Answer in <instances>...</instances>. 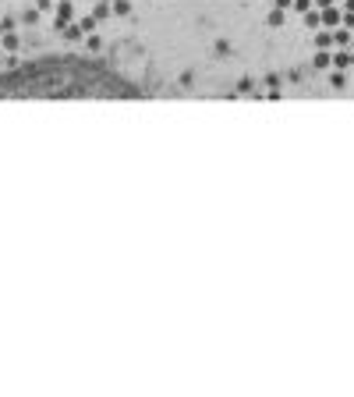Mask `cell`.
<instances>
[{
  "label": "cell",
  "mask_w": 354,
  "mask_h": 397,
  "mask_svg": "<svg viewBox=\"0 0 354 397\" xmlns=\"http://www.w3.org/2000/svg\"><path fill=\"white\" fill-rule=\"evenodd\" d=\"M330 85H333V89H344V85H347L344 71H333V75H330Z\"/></svg>",
  "instance_id": "8"
},
{
  "label": "cell",
  "mask_w": 354,
  "mask_h": 397,
  "mask_svg": "<svg viewBox=\"0 0 354 397\" xmlns=\"http://www.w3.org/2000/svg\"><path fill=\"white\" fill-rule=\"evenodd\" d=\"M283 14H287L283 7H273V11H269V25H273V29H277V25H283Z\"/></svg>",
  "instance_id": "7"
},
{
  "label": "cell",
  "mask_w": 354,
  "mask_h": 397,
  "mask_svg": "<svg viewBox=\"0 0 354 397\" xmlns=\"http://www.w3.org/2000/svg\"><path fill=\"white\" fill-rule=\"evenodd\" d=\"M340 18H344V11H340V4H333V7H326V11H322V29H337V25H340Z\"/></svg>",
  "instance_id": "2"
},
{
  "label": "cell",
  "mask_w": 354,
  "mask_h": 397,
  "mask_svg": "<svg viewBox=\"0 0 354 397\" xmlns=\"http://www.w3.org/2000/svg\"><path fill=\"white\" fill-rule=\"evenodd\" d=\"M305 25L319 32V29H322V11H319V7H308V11H305Z\"/></svg>",
  "instance_id": "5"
},
{
  "label": "cell",
  "mask_w": 354,
  "mask_h": 397,
  "mask_svg": "<svg viewBox=\"0 0 354 397\" xmlns=\"http://www.w3.org/2000/svg\"><path fill=\"white\" fill-rule=\"evenodd\" d=\"M273 7H283V11H290V7H294V0H277Z\"/></svg>",
  "instance_id": "10"
},
{
  "label": "cell",
  "mask_w": 354,
  "mask_h": 397,
  "mask_svg": "<svg viewBox=\"0 0 354 397\" xmlns=\"http://www.w3.org/2000/svg\"><path fill=\"white\" fill-rule=\"evenodd\" d=\"M351 50H354V43H351Z\"/></svg>",
  "instance_id": "11"
},
{
  "label": "cell",
  "mask_w": 354,
  "mask_h": 397,
  "mask_svg": "<svg viewBox=\"0 0 354 397\" xmlns=\"http://www.w3.org/2000/svg\"><path fill=\"white\" fill-rule=\"evenodd\" d=\"M312 68H319V71H330V68H333V50H319V46H315Z\"/></svg>",
  "instance_id": "3"
},
{
  "label": "cell",
  "mask_w": 354,
  "mask_h": 397,
  "mask_svg": "<svg viewBox=\"0 0 354 397\" xmlns=\"http://www.w3.org/2000/svg\"><path fill=\"white\" fill-rule=\"evenodd\" d=\"M114 14L128 18V14H131V0H114Z\"/></svg>",
  "instance_id": "6"
},
{
  "label": "cell",
  "mask_w": 354,
  "mask_h": 397,
  "mask_svg": "<svg viewBox=\"0 0 354 397\" xmlns=\"http://www.w3.org/2000/svg\"><path fill=\"white\" fill-rule=\"evenodd\" d=\"M110 4H114V0H110Z\"/></svg>",
  "instance_id": "12"
},
{
  "label": "cell",
  "mask_w": 354,
  "mask_h": 397,
  "mask_svg": "<svg viewBox=\"0 0 354 397\" xmlns=\"http://www.w3.org/2000/svg\"><path fill=\"white\" fill-rule=\"evenodd\" d=\"M252 85H255L252 78H241V82H237V92H252Z\"/></svg>",
  "instance_id": "9"
},
{
  "label": "cell",
  "mask_w": 354,
  "mask_h": 397,
  "mask_svg": "<svg viewBox=\"0 0 354 397\" xmlns=\"http://www.w3.org/2000/svg\"><path fill=\"white\" fill-rule=\"evenodd\" d=\"M312 43H315L319 50H333V46H337V39H333V29H319Z\"/></svg>",
  "instance_id": "4"
},
{
  "label": "cell",
  "mask_w": 354,
  "mask_h": 397,
  "mask_svg": "<svg viewBox=\"0 0 354 397\" xmlns=\"http://www.w3.org/2000/svg\"><path fill=\"white\" fill-rule=\"evenodd\" d=\"M21 11H4L0 14V68L18 64V50H21Z\"/></svg>",
  "instance_id": "1"
}]
</instances>
